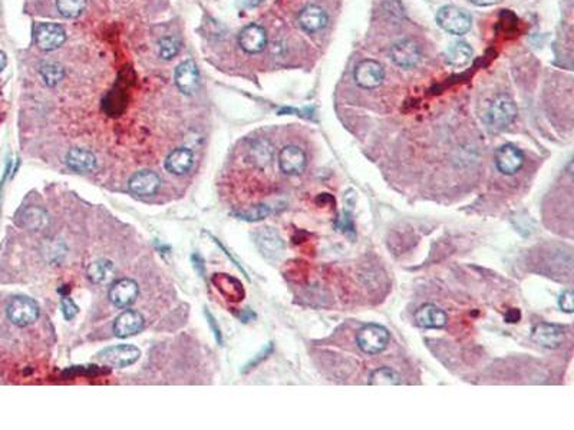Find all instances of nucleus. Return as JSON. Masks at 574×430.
Wrapping results in <instances>:
<instances>
[{
  "mask_svg": "<svg viewBox=\"0 0 574 430\" xmlns=\"http://www.w3.org/2000/svg\"><path fill=\"white\" fill-rule=\"evenodd\" d=\"M8 319L17 327H28L39 319V305L29 297H15L6 308Z\"/></svg>",
  "mask_w": 574,
  "mask_h": 430,
  "instance_id": "20e7f679",
  "label": "nucleus"
},
{
  "mask_svg": "<svg viewBox=\"0 0 574 430\" xmlns=\"http://www.w3.org/2000/svg\"><path fill=\"white\" fill-rule=\"evenodd\" d=\"M257 246L263 255L267 258H276L283 251V241L279 234L272 228H265L257 234Z\"/></svg>",
  "mask_w": 574,
  "mask_h": 430,
  "instance_id": "4be33fe9",
  "label": "nucleus"
},
{
  "mask_svg": "<svg viewBox=\"0 0 574 430\" xmlns=\"http://www.w3.org/2000/svg\"><path fill=\"white\" fill-rule=\"evenodd\" d=\"M144 323H146V320H144L141 313L135 312V310H127V312L116 317L114 324V333L116 337L125 339L139 333L144 327Z\"/></svg>",
  "mask_w": 574,
  "mask_h": 430,
  "instance_id": "dca6fc26",
  "label": "nucleus"
},
{
  "mask_svg": "<svg viewBox=\"0 0 574 430\" xmlns=\"http://www.w3.org/2000/svg\"><path fill=\"white\" fill-rule=\"evenodd\" d=\"M524 154L520 148H517L513 143L502 145L495 154V165L501 174L504 175H514L517 174L524 165Z\"/></svg>",
  "mask_w": 574,
  "mask_h": 430,
  "instance_id": "1a4fd4ad",
  "label": "nucleus"
},
{
  "mask_svg": "<svg viewBox=\"0 0 574 430\" xmlns=\"http://www.w3.org/2000/svg\"><path fill=\"white\" fill-rule=\"evenodd\" d=\"M517 118V106L514 101L506 93L497 95V97L490 102L484 121L490 129L494 131H501L507 128L514 122V119Z\"/></svg>",
  "mask_w": 574,
  "mask_h": 430,
  "instance_id": "f257e3e1",
  "label": "nucleus"
},
{
  "mask_svg": "<svg viewBox=\"0 0 574 430\" xmlns=\"http://www.w3.org/2000/svg\"><path fill=\"white\" fill-rule=\"evenodd\" d=\"M385 79V70L382 65L372 59L359 62L355 67V81L364 89H375Z\"/></svg>",
  "mask_w": 574,
  "mask_h": 430,
  "instance_id": "0eeeda50",
  "label": "nucleus"
},
{
  "mask_svg": "<svg viewBox=\"0 0 574 430\" xmlns=\"http://www.w3.org/2000/svg\"><path fill=\"white\" fill-rule=\"evenodd\" d=\"M141 356V351L135 346H115L102 350L97 360L105 366L112 367H128L134 365Z\"/></svg>",
  "mask_w": 574,
  "mask_h": 430,
  "instance_id": "39448f33",
  "label": "nucleus"
},
{
  "mask_svg": "<svg viewBox=\"0 0 574 430\" xmlns=\"http://www.w3.org/2000/svg\"><path fill=\"white\" fill-rule=\"evenodd\" d=\"M251 162L257 166H266L273 158V147L266 139L256 141L250 148Z\"/></svg>",
  "mask_w": 574,
  "mask_h": 430,
  "instance_id": "a878e982",
  "label": "nucleus"
},
{
  "mask_svg": "<svg viewBox=\"0 0 574 430\" xmlns=\"http://www.w3.org/2000/svg\"><path fill=\"white\" fill-rule=\"evenodd\" d=\"M327 20V13L316 5H309L299 13V25L307 33L320 32L326 28Z\"/></svg>",
  "mask_w": 574,
  "mask_h": 430,
  "instance_id": "2eb2a0df",
  "label": "nucleus"
},
{
  "mask_svg": "<svg viewBox=\"0 0 574 430\" xmlns=\"http://www.w3.org/2000/svg\"><path fill=\"white\" fill-rule=\"evenodd\" d=\"M40 75L47 86H55L63 79L65 70L59 63H45L40 66Z\"/></svg>",
  "mask_w": 574,
  "mask_h": 430,
  "instance_id": "c85d7f7f",
  "label": "nucleus"
},
{
  "mask_svg": "<svg viewBox=\"0 0 574 430\" xmlns=\"http://www.w3.org/2000/svg\"><path fill=\"white\" fill-rule=\"evenodd\" d=\"M212 282L217 284V289H223V287L226 285L227 290H223L222 293H223L226 297H228V300H231V301H240V300L243 298V296H245L243 289H242V284L238 282L237 280L228 277V276L217 274V276H215V278L212 277Z\"/></svg>",
  "mask_w": 574,
  "mask_h": 430,
  "instance_id": "393cba45",
  "label": "nucleus"
},
{
  "mask_svg": "<svg viewBox=\"0 0 574 430\" xmlns=\"http://www.w3.org/2000/svg\"><path fill=\"white\" fill-rule=\"evenodd\" d=\"M137 297H138V284L131 278L119 280L111 287L109 298L119 308H125V307L132 305Z\"/></svg>",
  "mask_w": 574,
  "mask_h": 430,
  "instance_id": "4468645a",
  "label": "nucleus"
},
{
  "mask_svg": "<svg viewBox=\"0 0 574 430\" xmlns=\"http://www.w3.org/2000/svg\"><path fill=\"white\" fill-rule=\"evenodd\" d=\"M114 276V264L109 260H98L88 267V278L95 284H105Z\"/></svg>",
  "mask_w": 574,
  "mask_h": 430,
  "instance_id": "b1692460",
  "label": "nucleus"
},
{
  "mask_svg": "<svg viewBox=\"0 0 574 430\" xmlns=\"http://www.w3.org/2000/svg\"><path fill=\"white\" fill-rule=\"evenodd\" d=\"M207 317H208V320H210V323H211V326H212V328H214V326H215V324L212 323V317L210 316V313H208V312H207ZM215 334H217V337H219V342H222V337H220V331H219L217 328H215Z\"/></svg>",
  "mask_w": 574,
  "mask_h": 430,
  "instance_id": "c9c22d12",
  "label": "nucleus"
},
{
  "mask_svg": "<svg viewBox=\"0 0 574 430\" xmlns=\"http://www.w3.org/2000/svg\"><path fill=\"white\" fill-rule=\"evenodd\" d=\"M19 224L28 230L39 231L47 227V224H49V217H47V214L42 208L28 207L20 212Z\"/></svg>",
  "mask_w": 574,
  "mask_h": 430,
  "instance_id": "5701e85b",
  "label": "nucleus"
},
{
  "mask_svg": "<svg viewBox=\"0 0 574 430\" xmlns=\"http://www.w3.org/2000/svg\"><path fill=\"white\" fill-rule=\"evenodd\" d=\"M160 56L165 61H170L180 52V42L178 39L169 36L160 40Z\"/></svg>",
  "mask_w": 574,
  "mask_h": 430,
  "instance_id": "c756f323",
  "label": "nucleus"
},
{
  "mask_svg": "<svg viewBox=\"0 0 574 430\" xmlns=\"http://www.w3.org/2000/svg\"><path fill=\"white\" fill-rule=\"evenodd\" d=\"M66 40V32L58 23H38L35 28V42L42 51H55Z\"/></svg>",
  "mask_w": 574,
  "mask_h": 430,
  "instance_id": "423d86ee",
  "label": "nucleus"
},
{
  "mask_svg": "<svg viewBox=\"0 0 574 430\" xmlns=\"http://www.w3.org/2000/svg\"><path fill=\"white\" fill-rule=\"evenodd\" d=\"M437 23L451 35H465L472 25V17L464 9L456 6H442L437 12Z\"/></svg>",
  "mask_w": 574,
  "mask_h": 430,
  "instance_id": "f03ea898",
  "label": "nucleus"
},
{
  "mask_svg": "<svg viewBox=\"0 0 574 430\" xmlns=\"http://www.w3.org/2000/svg\"><path fill=\"white\" fill-rule=\"evenodd\" d=\"M160 186V177L153 171L137 173L130 180V188L134 194L141 197H150L157 193Z\"/></svg>",
  "mask_w": 574,
  "mask_h": 430,
  "instance_id": "a211bd4d",
  "label": "nucleus"
},
{
  "mask_svg": "<svg viewBox=\"0 0 574 430\" xmlns=\"http://www.w3.org/2000/svg\"><path fill=\"white\" fill-rule=\"evenodd\" d=\"M559 305L566 313H573L574 308V300H573V293L570 290H566L560 298H559Z\"/></svg>",
  "mask_w": 574,
  "mask_h": 430,
  "instance_id": "7c9ffc66",
  "label": "nucleus"
},
{
  "mask_svg": "<svg viewBox=\"0 0 574 430\" xmlns=\"http://www.w3.org/2000/svg\"><path fill=\"white\" fill-rule=\"evenodd\" d=\"M62 310H63V316L66 320H72L78 313L77 304L70 298H62Z\"/></svg>",
  "mask_w": 574,
  "mask_h": 430,
  "instance_id": "2f4dec72",
  "label": "nucleus"
},
{
  "mask_svg": "<svg viewBox=\"0 0 574 430\" xmlns=\"http://www.w3.org/2000/svg\"><path fill=\"white\" fill-rule=\"evenodd\" d=\"M369 383L372 386H395L401 383V379L395 370L389 367H382L371 374Z\"/></svg>",
  "mask_w": 574,
  "mask_h": 430,
  "instance_id": "bb28decb",
  "label": "nucleus"
},
{
  "mask_svg": "<svg viewBox=\"0 0 574 430\" xmlns=\"http://www.w3.org/2000/svg\"><path fill=\"white\" fill-rule=\"evenodd\" d=\"M532 339L541 347L557 349L566 340V331L561 326L541 323L534 327L532 333Z\"/></svg>",
  "mask_w": 574,
  "mask_h": 430,
  "instance_id": "9d476101",
  "label": "nucleus"
},
{
  "mask_svg": "<svg viewBox=\"0 0 574 430\" xmlns=\"http://www.w3.org/2000/svg\"><path fill=\"white\" fill-rule=\"evenodd\" d=\"M474 56L472 47L467 42H452L444 52L445 62L452 67L467 66Z\"/></svg>",
  "mask_w": 574,
  "mask_h": 430,
  "instance_id": "aec40b11",
  "label": "nucleus"
},
{
  "mask_svg": "<svg viewBox=\"0 0 574 430\" xmlns=\"http://www.w3.org/2000/svg\"><path fill=\"white\" fill-rule=\"evenodd\" d=\"M447 320L444 310L434 304H425L415 313V323L422 328H442L447 326Z\"/></svg>",
  "mask_w": 574,
  "mask_h": 430,
  "instance_id": "f3484780",
  "label": "nucleus"
},
{
  "mask_svg": "<svg viewBox=\"0 0 574 430\" xmlns=\"http://www.w3.org/2000/svg\"><path fill=\"white\" fill-rule=\"evenodd\" d=\"M520 317H521V314H520V312H518V310L513 308V310H510V312L507 313V316H506V320H507L509 323H517V321L520 320Z\"/></svg>",
  "mask_w": 574,
  "mask_h": 430,
  "instance_id": "72a5a7b5",
  "label": "nucleus"
},
{
  "mask_svg": "<svg viewBox=\"0 0 574 430\" xmlns=\"http://www.w3.org/2000/svg\"><path fill=\"white\" fill-rule=\"evenodd\" d=\"M391 59L399 67H414L421 59V47L411 39L398 40L391 47Z\"/></svg>",
  "mask_w": 574,
  "mask_h": 430,
  "instance_id": "6e6552de",
  "label": "nucleus"
},
{
  "mask_svg": "<svg viewBox=\"0 0 574 430\" xmlns=\"http://www.w3.org/2000/svg\"><path fill=\"white\" fill-rule=\"evenodd\" d=\"M176 85L184 95H193L197 92L200 85V72L193 61H185L180 63L174 74Z\"/></svg>",
  "mask_w": 574,
  "mask_h": 430,
  "instance_id": "9b49d317",
  "label": "nucleus"
},
{
  "mask_svg": "<svg viewBox=\"0 0 574 430\" xmlns=\"http://www.w3.org/2000/svg\"><path fill=\"white\" fill-rule=\"evenodd\" d=\"M356 343L365 354H379L389 343V333L379 324H368L357 331Z\"/></svg>",
  "mask_w": 574,
  "mask_h": 430,
  "instance_id": "7ed1b4c3",
  "label": "nucleus"
},
{
  "mask_svg": "<svg viewBox=\"0 0 574 430\" xmlns=\"http://www.w3.org/2000/svg\"><path fill=\"white\" fill-rule=\"evenodd\" d=\"M470 2L475 6H491L502 2V0H470Z\"/></svg>",
  "mask_w": 574,
  "mask_h": 430,
  "instance_id": "473e14b6",
  "label": "nucleus"
},
{
  "mask_svg": "<svg viewBox=\"0 0 574 430\" xmlns=\"http://www.w3.org/2000/svg\"><path fill=\"white\" fill-rule=\"evenodd\" d=\"M66 164L70 170L81 174H86L95 170V166H97V158H95V155L88 150L74 148L68 152Z\"/></svg>",
  "mask_w": 574,
  "mask_h": 430,
  "instance_id": "412c9836",
  "label": "nucleus"
},
{
  "mask_svg": "<svg viewBox=\"0 0 574 430\" xmlns=\"http://www.w3.org/2000/svg\"><path fill=\"white\" fill-rule=\"evenodd\" d=\"M193 161H194L193 151L188 148H177L169 157H166L165 168L174 175H184L191 170Z\"/></svg>",
  "mask_w": 574,
  "mask_h": 430,
  "instance_id": "6ab92c4d",
  "label": "nucleus"
},
{
  "mask_svg": "<svg viewBox=\"0 0 574 430\" xmlns=\"http://www.w3.org/2000/svg\"><path fill=\"white\" fill-rule=\"evenodd\" d=\"M307 164L306 154L302 148L295 145L284 147L279 154L280 170L287 175H299L304 171Z\"/></svg>",
  "mask_w": 574,
  "mask_h": 430,
  "instance_id": "f8f14e48",
  "label": "nucleus"
},
{
  "mask_svg": "<svg viewBox=\"0 0 574 430\" xmlns=\"http://www.w3.org/2000/svg\"><path fill=\"white\" fill-rule=\"evenodd\" d=\"M86 6V0H56L59 13L68 19L78 17Z\"/></svg>",
  "mask_w": 574,
  "mask_h": 430,
  "instance_id": "cd10ccee",
  "label": "nucleus"
},
{
  "mask_svg": "<svg viewBox=\"0 0 574 430\" xmlns=\"http://www.w3.org/2000/svg\"><path fill=\"white\" fill-rule=\"evenodd\" d=\"M6 63H8V58H6L5 52L0 51V72H2L6 67Z\"/></svg>",
  "mask_w": 574,
  "mask_h": 430,
  "instance_id": "f704fd0d",
  "label": "nucleus"
},
{
  "mask_svg": "<svg viewBox=\"0 0 574 430\" xmlns=\"http://www.w3.org/2000/svg\"><path fill=\"white\" fill-rule=\"evenodd\" d=\"M238 45L247 54H260L267 45V33L260 25H247L238 35Z\"/></svg>",
  "mask_w": 574,
  "mask_h": 430,
  "instance_id": "ddd939ff",
  "label": "nucleus"
}]
</instances>
